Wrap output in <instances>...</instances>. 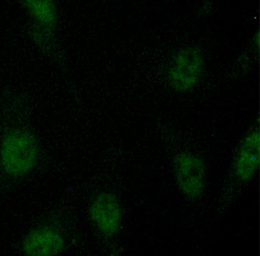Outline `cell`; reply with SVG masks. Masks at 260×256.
Instances as JSON below:
<instances>
[{"mask_svg":"<svg viewBox=\"0 0 260 256\" xmlns=\"http://www.w3.org/2000/svg\"><path fill=\"white\" fill-rule=\"evenodd\" d=\"M23 4L35 21L34 25L54 31L58 19L55 3L49 0H27Z\"/></svg>","mask_w":260,"mask_h":256,"instance_id":"obj_6","label":"cell"},{"mask_svg":"<svg viewBox=\"0 0 260 256\" xmlns=\"http://www.w3.org/2000/svg\"><path fill=\"white\" fill-rule=\"evenodd\" d=\"M175 180L187 200L201 198L205 190L207 171L204 159L189 151L178 153L173 161Z\"/></svg>","mask_w":260,"mask_h":256,"instance_id":"obj_3","label":"cell"},{"mask_svg":"<svg viewBox=\"0 0 260 256\" xmlns=\"http://www.w3.org/2000/svg\"><path fill=\"white\" fill-rule=\"evenodd\" d=\"M88 217L95 230L104 237L117 235L123 223V208L116 195L102 191L94 196L88 207Z\"/></svg>","mask_w":260,"mask_h":256,"instance_id":"obj_4","label":"cell"},{"mask_svg":"<svg viewBox=\"0 0 260 256\" xmlns=\"http://www.w3.org/2000/svg\"><path fill=\"white\" fill-rule=\"evenodd\" d=\"M204 69V56L198 47H183L171 61L168 70V83L178 92H187L200 82Z\"/></svg>","mask_w":260,"mask_h":256,"instance_id":"obj_2","label":"cell"},{"mask_svg":"<svg viewBox=\"0 0 260 256\" xmlns=\"http://www.w3.org/2000/svg\"><path fill=\"white\" fill-rule=\"evenodd\" d=\"M65 240L62 234L51 227H39L26 234L21 250L28 256H51L62 252Z\"/></svg>","mask_w":260,"mask_h":256,"instance_id":"obj_5","label":"cell"},{"mask_svg":"<svg viewBox=\"0 0 260 256\" xmlns=\"http://www.w3.org/2000/svg\"><path fill=\"white\" fill-rule=\"evenodd\" d=\"M40 157V143L36 135L26 129L10 131L1 143V166L11 177L28 175Z\"/></svg>","mask_w":260,"mask_h":256,"instance_id":"obj_1","label":"cell"},{"mask_svg":"<svg viewBox=\"0 0 260 256\" xmlns=\"http://www.w3.org/2000/svg\"><path fill=\"white\" fill-rule=\"evenodd\" d=\"M259 157H260V143H259ZM260 160V158H259Z\"/></svg>","mask_w":260,"mask_h":256,"instance_id":"obj_7","label":"cell"}]
</instances>
